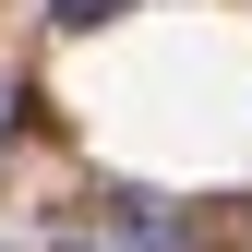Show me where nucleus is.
<instances>
[{"label": "nucleus", "mask_w": 252, "mask_h": 252, "mask_svg": "<svg viewBox=\"0 0 252 252\" xmlns=\"http://www.w3.org/2000/svg\"><path fill=\"white\" fill-rule=\"evenodd\" d=\"M72 252H96V240H72Z\"/></svg>", "instance_id": "f03ea898"}, {"label": "nucleus", "mask_w": 252, "mask_h": 252, "mask_svg": "<svg viewBox=\"0 0 252 252\" xmlns=\"http://www.w3.org/2000/svg\"><path fill=\"white\" fill-rule=\"evenodd\" d=\"M132 12V0H60V24H72V36H96V24H120Z\"/></svg>", "instance_id": "f257e3e1"}]
</instances>
